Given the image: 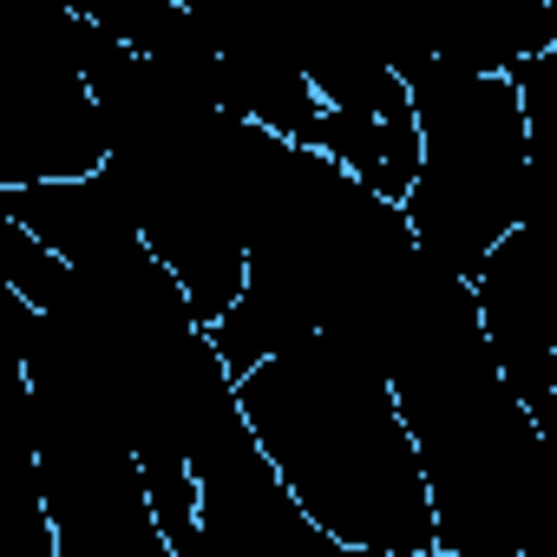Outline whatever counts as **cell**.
Segmentation results:
<instances>
[{"label":"cell","instance_id":"6da1fadb","mask_svg":"<svg viewBox=\"0 0 557 557\" xmlns=\"http://www.w3.org/2000/svg\"><path fill=\"white\" fill-rule=\"evenodd\" d=\"M394 394L426 472L440 550L453 557H550L557 479L531 407L505 387L485 348L479 296L459 283L426 335L394 361Z\"/></svg>","mask_w":557,"mask_h":557},{"label":"cell","instance_id":"7a4b0ae2","mask_svg":"<svg viewBox=\"0 0 557 557\" xmlns=\"http://www.w3.org/2000/svg\"><path fill=\"white\" fill-rule=\"evenodd\" d=\"M243 420L302 511L335 537L387 557L440 550L426 472L394 381L355 348L315 335L309 348L236 381Z\"/></svg>","mask_w":557,"mask_h":557},{"label":"cell","instance_id":"3957f363","mask_svg":"<svg viewBox=\"0 0 557 557\" xmlns=\"http://www.w3.org/2000/svg\"><path fill=\"white\" fill-rule=\"evenodd\" d=\"M420 119V184L400 203L413 243L459 283H479L492 249L524 216L531 125L511 79H472L440 53H394Z\"/></svg>","mask_w":557,"mask_h":557},{"label":"cell","instance_id":"277c9868","mask_svg":"<svg viewBox=\"0 0 557 557\" xmlns=\"http://www.w3.org/2000/svg\"><path fill=\"white\" fill-rule=\"evenodd\" d=\"M34 459L60 557H177L151 511L145 466L106 413L34 400Z\"/></svg>","mask_w":557,"mask_h":557},{"label":"cell","instance_id":"5b68a950","mask_svg":"<svg viewBox=\"0 0 557 557\" xmlns=\"http://www.w3.org/2000/svg\"><path fill=\"white\" fill-rule=\"evenodd\" d=\"M112 158L106 112L79 73V14L60 8V40L8 92V138H0V190L86 184Z\"/></svg>","mask_w":557,"mask_h":557},{"label":"cell","instance_id":"8992f818","mask_svg":"<svg viewBox=\"0 0 557 557\" xmlns=\"http://www.w3.org/2000/svg\"><path fill=\"white\" fill-rule=\"evenodd\" d=\"M190 472L203 485L197 557H335V537L302 511L289 479L269 466L249 420L216 453H203Z\"/></svg>","mask_w":557,"mask_h":557},{"label":"cell","instance_id":"52a82bcc","mask_svg":"<svg viewBox=\"0 0 557 557\" xmlns=\"http://www.w3.org/2000/svg\"><path fill=\"white\" fill-rule=\"evenodd\" d=\"M472 296H479L492 368L537 413L550 400V381H557V256H544L524 230H511L492 249Z\"/></svg>","mask_w":557,"mask_h":557},{"label":"cell","instance_id":"ba28073f","mask_svg":"<svg viewBox=\"0 0 557 557\" xmlns=\"http://www.w3.org/2000/svg\"><path fill=\"white\" fill-rule=\"evenodd\" d=\"M223 106H230V119H243L269 138L309 145V151L329 119L302 53H269V47H223Z\"/></svg>","mask_w":557,"mask_h":557},{"label":"cell","instance_id":"9c48e42d","mask_svg":"<svg viewBox=\"0 0 557 557\" xmlns=\"http://www.w3.org/2000/svg\"><path fill=\"white\" fill-rule=\"evenodd\" d=\"M550 47H557V8H524V14H511V21H498V27H485V34L459 40V47H446L440 60L459 66V73H472V79H511L524 60H537Z\"/></svg>","mask_w":557,"mask_h":557},{"label":"cell","instance_id":"30bf717a","mask_svg":"<svg viewBox=\"0 0 557 557\" xmlns=\"http://www.w3.org/2000/svg\"><path fill=\"white\" fill-rule=\"evenodd\" d=\"M0 289H14L34 315H53L66 296H73V269L21 223L0 216Z\"/></svg>","mask_w":557,"mask_h":557},{"label":"cell","instance_id":"8fae6325","mask_svg":"<svg viewBox=\"0 0 557 557\" xmlns=\"http://www.w3.org/2000/svg\"><path fill=\"white\" fill-rule=\"evenodd\" d=\"M531 420H537V440H544V459H550V479H557V394H550Z\"/></svg>","mask_w":557,"mask_h":557},{"label":"cell","instance_id":"7c38bea8","mask_svg":"<svg viewBox=\"0 0 557 557\" xmlns=\"http://www.w3.org/2000/svg\"><path fill=\"white\" fill-rule=\"evenodd\" d=\"M335 557H387V550H361V544H335Z\"/></svg>","mask_w":557,"mask_h":557},{"label":"cell","instance_id":"4fadbf2b","mask_svg":"<svg viewBox=\"0 0 557 557\" xmlns=\"http://www.w3.org/2000/svg\"><path fill=\"white\" fill-rule=\"evenodd\" d=\"M420 557H453V550H420Z\"/></svg>","mask_w":557,"mask_h":557},{"label":"cell","instance_id":"5bb4252c","mask_svg":"<svg viewBox=\"0 0 557 557\" xmlns=\"http://www.w3.org/2000/svg\"><path fill=\"white\" fill-rule=\"evenodd\" d=\"M550 557H557V550H550Z\"/></svg>","mask_w":557,"mask_h":557}]
</instances>
